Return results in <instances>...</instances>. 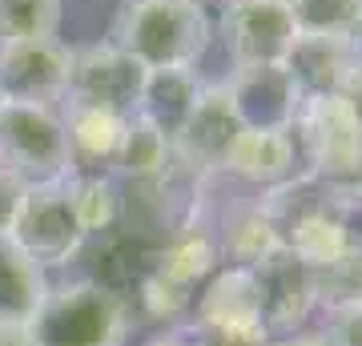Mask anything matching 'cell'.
I'll list each match as a JSON object with an SVG mask.
<instances>
[{
  "label": "cell",
  "instance_id": "1",
  "mask_svg": "<svg viewBox=\"0 0 362 346\" xmlns=\"http://www.w3.org/2000/svg\"><path fill=\"white\" fill-rule=\"evenodd\" d=\"M109 40L149 73L197 69L214 40V16L202 0H121Z\"/></svg>",
  "mask_w": 362,
  "mask_h": 346
},
{
  "label": "cell",
  "instance_id": "2",
  "mask_svg": "<svg viewBox=\"0 0 362 346\" xmlns=\"http://www.w3.org/2000/svg\"><path fill=\"white\" fill-rule=\"evenodd\" d=\"M133 314L125 294L97 278L49 282L37 314L28 322L33 346H125Z\"/></svg>",
  "mask_w": 362,
  "mask_h": 346
},
{
  "label": "cell",
  "instance_id": "3",
  "mask_svg": "<svg viewBox=\"0 0 362 346\" xmlns=\"http://www.w3.org/2000/svg\"><path fill=\"white\" fill-rule=\"evenodd\" d=\"M0 166L28 185L65 181L73 173V157L61 109L0 101Z\"/></svg>",
  "mask_w": 362,
  "mask_h": 346
},
{
  "label": "cell",
  "instance_id": "4",
  "mask_svg": "<svg viewBox=\"0 0 362 346\" xmlns=\"http://www.w3.org/2000/svg\"><path fill=\"white\" fill-rule=\"evenodd\" d=\"M8 238L45 270L69 266V262L81 254V246L89 242L85 230H81L77 214H73V205H69L65 181L28 185L25 205H21V214H16V226H13Z\"/></svg>",
  "mask_w": 362,
  "mask_h": 346
},
{
  "label": "cell",
  "instance_id": "5",
  "mask_svg": "<svg viewBox=\"0 0 362 346\" xmlns=\"http://www.w3.org/2000/svg\"><path fill=\"white\" fill-rule=\"evenodd\" d=\"M242 117H238V105L230 97V85L226 81H206L202 93H197L189 117L181 121V129L169 137L173 145V166L189 169L197 178H209V173H221L226 166V154H230L233 137L242 133Z\"/></svg>",
  "mask_w": 362,
  "mask_h": 346
},
{
  "label": "cell",
  "instance_id": "6",
  "mask_svg": "<svg viewBox=\"0 0 362 346\" xmlns=\"http://www.w3.org/2000/svg\"><path fill=\"white\" fill-rule=\"evenodd\" d=\"M294 142L306 161V173L318 181L338 178L362 157V125L354 121L350 105L330 93V97H306L294 117Z\"/></svg>",
  "mask_w": 362,
  "mask_h": 346
},
{
  "label": "cell",
  "instance_id": "7",
  "mask_svg": "<svg viewBox=\"0 0 362 346\" xmlns=\"http://www.w3.org/2000/svg\"><path fill=\"white\" fill-rule=\"evenodd\" d=\"M145 73L149 69L137 64L125 49H117L113 40L73 49V77H69L65 105H93V109L133 117L145 89Z\"/></svg>",
  "mask_w": 362,
  "mask_h": 346
},
{
  "label": "cell",
  "instance_id": "8",
  "mask_svg": "<svg viewBox=\"0 0 362 346\" xmlns=\"http://www.w3.org/2000/svg\"><path fill=\"white\" fill-rule=\"evenodd\" d=\"M73 77V49L61 37L0 45V97L16 105L61 109Z\"/></svg>",
  "mask_w": 362,
  "mask_h": 346
},
{
  "label": "cell",
  "instance_id": "9",
  "mask_svg": "<svg viewBox=\"0 0 362 346\" xmlns=\"http://www.w3.org/2000/svg\"><path fill=\"white\" fill-rule=\"evenodd\" d=\"M298 28L286 0H226L221 40L233 69H262L282 64Z\"/></svg>",
  "mask_w": 362,
  "mask_h": 346
},
{
  "label": "cell",
  "instance_id": "10",
  "mask_svg": "<svg viewBox=\"0 0 362 346\" xmlns=\"http://www.w3.org/2000/svg\"><path fill=\"white\" fill-rule=\"evenodd\" d=\"M254 286H258L262 318L274 330H290L302 326L318 310V286H314V266H306L302 258L290 250H278L266 258L262 266H254Z\"/></svg>",
  "mask_w": 362,
  "mask_h": 346
},
{
  "label": "cell",
  "instance_id": "11",
  "mask_svg": "<svg viewBox=\"0 0 362 346\" xmlns=\"http://www.w3.org/2000/svg\"><path fill=\"white\" fill-rule=\"evenodd\" d=\"M230 97L238 105L242 125L254 129H294V117L302 109L294 81L286 77L282 64H262V69H230Z\"/></svg>",
  "mask_w": 362,
  "mask_h": 346
},
{
  "label": "cell",
  "instance_id": "12",
  "mask_svg": "<svg viewBox=\"0 0 362 346\" xmlns=\"http://www.w3.org/2000/svg\"><path fill=\"white\" fill-rule=\"evenodd\" d=\"M294 166H298V142L290 129L246 125L233 137L221 173L246 181V185H258V190H274V185L294 178Z\"/></svg>",
  "mask_w": 362,
  "mask_h": 346
},
{
  "label": "cell",
  "instance_id": "13",
  "mask_svg": "<svg viewBox=\"0 0 362 346\" xmlns=\"http://www.w3.org/2000/svg\"><path fill=\"white\" fill-rule=\"evenodd\" d=\"M358 61V45L354 40H330V37H294L286 52V77L294 81L298 97H330L342 89L350 64Z\"/></svg>",
  "mask_w": 362,
  "mask_h": 346
},
{
  "label": "cell",
  "instance_id": "14",
  "mask_svg": "<svg viewBox=\"0 0 362 346\" xmlns=\"http://www.w3.org/2000/svg\"><path fill=\"white\" fill-rule=\"evenodd\" d=\"M61 121H65L73 173H109L129 117L93 105H61Z\"/></svg>",
  "mask_w": 362,
  "mask_h": 346
},
{
  "label": "cell",
  "instance_id": "15",
  "mask_svg": "<svg viewBox=\"0 0 362 346\" xmlns=\"http://www.w3.org/2000/svg\"><path fill=\"white\" fill-rule=\"evenodd\" d=\"M45 294L49 270L37 266L13 238H0V326H28Z\"/></svg>",
  "mask_w": 362,
  "mask_h": 346
},
{
  "label": "cell",
  "instance_id": "16",
  "mask_svg": "<svg viewBox=\"0 0 362 346\" xmlns=\"http://www.w3.org/2000/svg\"><path fill=\"white\" fill-rule=\"evenodd\" d=\"M202 85L206 81L197 77V69H153V73H145L137 117L153 121L165 137H173L181 129V121L189 117V109H194Z\"/></svg>",
  "mask_w": 362,
  "mask_h": 346
},
{
  "label": "cell",
  "instance_id": "17",
  "mask_svg": "<svg viewBox=\"0 0 362 346\" xmlns=\"http://www.w3.org/2000/svg\"><path fill=\"white\" fill-rule=\"evenodd\" d=\"M169 169H173V145H169V137L153 121L133 113L125 121V133H121V145H117V157H113V166H109V173L149 185V181H161Z\"/></svg>",
  "mask_w": 362,
  "mask_h": 346
},
{
  "label": "cell",
  "instance_id": "18",
  "mask_svg": "<svg viewBox=\"0 0 362 346\" xmlns=\"http://www.w3.org/2000/svg\"><path fill=\"white\" fill-rule=\"evenodd\" d=\"M218 250L221 258L230 262V266H262L266 258H274L278 250H286L282 242V230L274 226V218L262 209V202L246 205V209H238L230 221H226V230L218 238Z\"/></svg>",
  "mask_w": 362,
  "mask_h": 346
},
{
  "label": "cell",
  "instance_id": "19",
  "mask_svg": "<svg viewBox=\"0 0 362 346\" xmlns=\"http://www.w3.org/2000/svg\"><path fill=\"white\" fill-rule=\"evenodd\" d=\"M218 266H221L218 238H214L206 226H194V221H181L177 233L169 238L161 258H157V270L169 274L173 282L189 286V290H194L197 282H206Z\"/></svg>",
  "mask_w": 362,
  "mask_h": 346
},
{
  "label": "cell",
  "instance_id": "20",
  "mask_svg": "<svg viewBox=\"0 0 362 346\" xmlns=\"http://www.w3.org/2000/svg\"><path fill=\"white\" fill-rule=\"evenodd\" d=\"M65 193L85 238L113 230L117 218H121V190H117L113 173H69Z\"/></svg>",
  "mask_w": 362,
  "mask_h": 346
},
{
  "label": "cell",
  "instance_id": "21",
  "mask_svg": "<svg viewBox=\"0 0 362 346\" xmlns=\"http://www.w3.org/2000/svg\"><path fill=\"white\" fill-rule=\"evenodd\" d=\"M286 8L294 16L298 37L358 40L362 0H286Z\"/></svg>",
  "mask_w": 362,
  "mask_h": 346
},
{
  "label": "cell",
  "instance_id": "22",
  "mask_svg": "<svg viewBox=\"0 0 362 346\" xmlns=\"http://www.w3.org/2000/svg\"><path fill=\"white\" fill-rule=\"evenodd\" d=\"M314 286H318V310L322 314L362 302V233L358 230L350 233L346 250L334 262L314 270Z\"/></svg>",
  "mask_w": 362,
  "mask_h": 346
},
{
  "label": "cell",
  "instance_id": "23",
  "mask_svg": "<svg viewBox=\"0 0 362 346\" xmlns=\"http://www.w3.org/2000/svg\"><path fill=\"white\" fill-rule=\"evenodd\" d=\"M65 21V0H0V45L52 40Z\"/></svg>",
  "mask_w": 362,
  "mask_h": 346
},
{
  "label": "cell",
  "instance_id": "24",
  "mask_svg": "<svg viewBox=\"0 0 362 346\" xmlns=\"http://www.w3.org/2000/svg\"><path fill=\"white\" fill-rule=\"evenodd\" d=\"M137 302H141L145 318L161 322V326H177V322L194 310V290L173 282L169 274H161V270L153 266L149 274H141V282H137Z\"/></svg>",
  "mask_w": 362,
  "mask_h": 346
},
{
  "label": "cell",
  "instance_id": "25",
  "mask_svg": "<svg viewBox=\"0 0 362 346\" xmlns=\"http://www.w3.org/2000/svg\"><path fill=\"white\" fill-rule=\"evenodd\" d=\"M25 193H28V181L16 178L13 169L0 166V238H8L16 226V214L25 205Z\"/></svg>",
  "mask_w": 362,
  "mask_h": 346
},
{
  "label": "cell",
  "instance_id": "26",
  "mask_svg": "<svg viewBox=\"0 0 362 346\" xmlns=\"http://www.w3.org/2000/svg\"><path fill=\"white\" fill-rule=\"evenodd\" d=\"M326 334L338 346H362V302L358 306H342L326 314Z\"/></svg>",
  "mask_w": 362,
  "mask_h": 346
},
{
  "label": "cell",
  "instance_id": "27",
  "mask_svg": "<svg viewBox=\"0 0 362 346\" xmlns=\"http://www.w3.org/2000/svg\"><path fill=\"white\" fill-rule=\"evenodd\" d=\"M338 97L350 105V113H354V121L362 125V52H358V61L350 64V73L346 81H342V89H338Z\"/></svg>",
  "mask_w": 362,
  "mask_h": 346
},
{
  "label": "cell",
  "instance_id": "28",
  "mask_svg": "<svg viewBox=\"0 0 362 346\" xmlns=\"http://www.w3.org/2000/svg\"><path fill=\"white\" fill-rule=\"evenodd\" d=\"M270 346H338V342H334L326 330H318V334H290V338H282V342H270Z\"/></svg>",
  "mask_w": 362,
  "mask_h": 346
},
{
  "label": "cell",
  "instance_id": "29",
  "mask_svg": "<svg viewBox=\"0 0 362 346\" xmlns=\"http://www.w3.org/2000/svg\"><path fill=\"white\" fill-rule=\"evenodd\" d=\"M0 346H33L28 326H0Z\"/></svg>",
  "mask_w": 362,
  "mask_h": 346
},
{
  "label": "cell",
  "instance_id": "30",
  "mask_svg": "<svg viewBox=\"0 0 362 346\" xmlns=\"http://www.w3.org/2000/svg\"><path fill=\"white\" fill-rule=\"evenodd\" d=\"M145 346H197L189 334H157L153 342H145Z\"/></svg>",
  "mask_w": 362,
  "mask_h": 346
},
{
  "label": "cell",
  "instance_id": "31",
  "mask_svg": "<svg viewBox=\"0 0 362 346\" xmlns=\"http://www.w3.org/2000/svg\"><path fill=\"white\" fill-rule=\"evenodd\" d=\"M354 45H358V52H362V28H358V40H354Z\"/></svg>",
  "mask_w": 362,
  "mask_h": 346
},
{
  "label": "cell",
  "instance_id": "32",
  "mask_svg": "<svg viewBox=\"0 0 362 346\" xmlns=\"http://www.w3.org/2000/svg\"><path fill=\"white\" fill-rule=\"evenodd\" d=\"M0 101H4V97H0Z\"/></svg>",
  "mask_w": 362,
  "mask_h": 346
}]
</instances>
